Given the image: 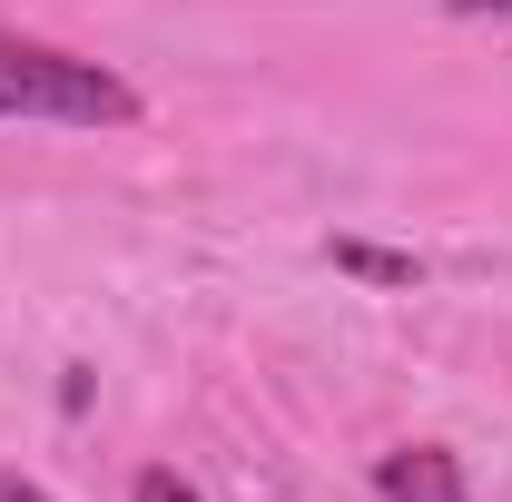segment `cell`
<instances>
[{"instance_id":"6da1fadb","label":"cell","mask_w":512,"mask_h":502,"mask_svg":"<svg viewBox=\"0 0 512 502\" xmlns=\"http://www.w3.org/2000/svg\"><path fill=\"white\" fill-rule=\"evenodd\" d=\"M0 119H40V128H128L138 119V89L119 69L50 50V40H20L0 30Z\"/></svg>"},{"instance_id":"7a4b0ae2","label":"cell","mask_w":512,"mask_h":502,"mask_svg":"<svg viewBox=\"0 0 512 502\" xmlns=\"http://www.w3.org/2000/svg\"><path fill=\"white\" fill-rule=\"evenodd\" d=\"M375 493L384 502H473V483H463V463L444 443H404V453L375 463Z\"/></svg>"},{"instance_id":"3957f363","label":"cell","mask_w":512,"mask_h":502,"mask_svg":"<svg viewBox=\"0 0 512 502\" xmlns=\"http://www.w3.org/2000/svg\"><path fill=\"white\" fill-rule=\"evenodd\" d=\"M335 266H355L375 286H414V256H384V247H335Z\"/></svg>"},{"instance_id":"277c9868","label":"cell","mask_w":512,"mask_h":502,"mask_svg":"<svg viewBox=\"0 0 512 502\" xmlns=\"http://www.w3.org/2000/svg\"><path fill=\"white\" fill-rule=\"evenodd\" d=\"M128 502H207V493L178 483V473H138V493H128Z\"/></svg>"},{"instance_id":"5b68a950","label":"cell","mask_w":512,"mask_h":502,"mask_svg":"<svg viewBox=\"0 0 512 502\" xmlns=\"http://www.w3.org/2000/svg\"><path fill=\"white\" fill-rule=\"evenodd\" d=\"M453 20H512V0H453Z\"/></svg>"},{"instance_id":"8992f818","label":"cell","mask_w":512,"mask_h":502,"mask_svg":"<svg viewBox=\"0 0 512 502\" xmlns=\"http://www.w3.org/2000/svg\"><path fill=\"white\" fill-rule=\"evenodd\" d=\"M0 502H50L40 483H20V473H0Z\"/></svg>"}]
</instances>
